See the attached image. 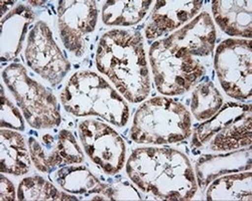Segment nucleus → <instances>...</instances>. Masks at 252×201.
<instances>
[{"label": "nucleus", "instance_id": "f257e3e1", "mask_svg": "<svg viewBox=\"0 0 252 201\" xmlns=\"http://www.w3.org/2000/svg\"><path fill=\"white\" fill-rule=\"evenodd\" d=\"M215 42L212 18L202 12L170 36L154 43L150 62L158 92L176 96L190 90L205 75L203 58L212 55Z\"/></svg>", "mask_w": 252, "mask_h": 201}, {"label": "nucleus", "instance_id": "f03ea898", "mask_svg": "<svg viewBox=\"0 0 252 201\" xmlns=\"http://www.w3.org/2000/svg\"><path fill=\"white\" fill-rule=\"evenodd\" d=\"M126 172L139 189L159 200H190L198 190L190 160L175 149H136L127 161Z\"/></svg>", "mask_w": 252, "mask_h": 201}, {"label": "nucleus", "instance_id": "7ed1b4c3", "mask_svg": "<svg viewBox=\"0 0 252 201\" xmlns=\"http://www.w3.org/2000/svg\"><path fill=\"white\" fill-rule=\"evenodd\" d=\"M96 66L129 102L138 103L149 96L151 79L140 33L119 29L104 33Z\"/></svg>", "mask_w": 252, "mask_h": 201}, {"label": "nucleus", "instance_id": "20e7f679", "mask_svg": "<svg viewBox=\"0 0 252 201\" xmlns=\"http://www.w3.org/2000/svg\"><path fill=\"white\" fill-rule=\"evenodd\" d=\"M65 110L75 116H99L122 127L127 123L129 109L124 100L99 75L83 71L69 79L61 94Z\"/></svg>", "mask_w": 252, "mask_h": 201}, {"label": "nucleus", "instance_id": "39448f33", "mask_svg": "<svg viewBox=\"0 0 252 201\" xmlns=\"http://www.w3.org/2000/svg\"><path fill=\"white\" fill-rule=\"evenodd\" d=\"M191 115L184 105L169 98H154L136 111L130 137L139 144H172L191 135Z\"/></svg>", "mask_w": 252, "mask_h": 201}, {"label": "nucleus", "instance_id": "423d86ee", "mask_svg": "<svg viewBox=\"0 0 252 201\" xmlns=\"http://www.w3.org/2000/svg\"><path fill=\"white\" fill-rule=\"evenodd\" d=\"M252 143L251 105L228 103L195 131L193 146L217 152L250 147Z\"/></svg>", "mask_w": 252, "mask_h": 201}, {"label": "nucleus", "instance_id": "0eeeda50", "mask_svg": "<svg viewBox=\"0 0 252 201\" xmlns=\"http://www.w3.org/2000/svg\"><path fill=\"white\" fill-rule=\"evenodd\" d=\"M2 77L32 128L51 129L61 124L57 98L32 79L24 66L12 64L6 67Z\"/></svg>", "mask_w": 252, "mask_h": 201}, {"label": "nucleus", "instance_id": "6e6552de", "mask_svg": "<svg viewBox=\"0 0 252 201\" xmlns=\"http://www.w3.org/2000/svg\"><path fill=\"white\" fill-rule=\"evenodd\" d=\"M251 39L229 38L216 50L214 66L221 87L236 100L251 98L252 50Z\"/></svg>", "mask_w": 252, "mask_h": 201}, {"label": "nucleus", "instance_id": "1a4fd4ad", "mask_svg": "<svg viewBox=\"0 0 252 201\" xmlns=\"http://www.w3.org/2000/svg\"><path fill=\"white\" fill-rule=\"evenodd\" d=\"M79 135L87 155L105 173L114 175L122 169L125 144L110 126L96 120H86L79 126Z\"/></svg>", "mask_w": 252, "mask_h": 201}, {"label": "nucleus", "instance_id": "9d476101", "mask_svg": "<svg viewBox=\"0 0 252 201\" xmlns=\"http://www.w3.org/2000/svg\"><path fill=\"white\" fill-rule=\"evenodd\" d=\"M25 55L29 67L53 86L60 84L71 68L44 22L36 23L30 32Z\"/></svg>", "mask_w": 252, "mask_h": 201}, {"label": "nucleus", "instance_id": "9b49d317", "mask_svg": "<svg viewBox=\"0 0 252 201\" xmlns=\"http://www.w3.org/2000/svg\"><path fill=\"white\" fill-rule=\"evenodd\" d=\"M98 18L96 1H60L58 26L62 42L76 56L85 52L87 36L94 31Z\"/></svg>", "mask_w": 252, "mask_h": 201}, {"label": "nucleus", "instance_id": "f8f14e48", "mask_svg": "<svg viewBox=\"0 0 252 201\" xmlns=\"http://www.w3.org/2000/svg\"><path fill=\"white\" fill-rule=\"evenodd\" d=\"M30 154L34 166L41 172H50L58 166L78 164L84 155L76 138L68 130H62L58 136L46 134L37 140H29Z\"/></svg>", "mask_w": 252, "mask_h": 201}, {"label": "nucleus", "instance_id": "ddd939ff", "mask_svg": "<svg viewBox=\"0 0 252 201\" xmlns=\"http://www.w3.org/2000/svg\"><path fill=\"white\" fill-rule=\"evenodd\" d=\"M203 6V1H157L145 28L149 39L158 38L192 19Z\"/></svg>", "mask_w": 252, "mask_h": 201}, {"label": "nucleus", "instance_id": "4468645a", "mask_svg": "<svg viewBox=\"0 0 252 201\" xmlns=\"http://www.w3.org/2000/svg\"><path fill=\"white\" fill-rule=\"evenodd\" d=\"M251 167L252 150L250 147L223 155L203 156L196 164L197 182L201 188H205L222 175L248 171Z\"/></svg>", "mask_w": 252, "mask_h": 201}, {"label": "nucleus", "instance_id": "2eb2a0df", "mask_svg": "<svg viewBox=\"0 0 252 201\" xmlns=\"http://www.w3.org/2000/svg\"><path fill=\"white\" fill-rule=\"evenodd\" d=\"M33 19V11L24 4L17 5L2 17L0 35V52L2 62L12 60L18 55L23 49L28 28Z\"/></svg>", "mask_w": 252, "mask_h": 201}, {"label": "nucleus", "instance_id": "dca6fc26", "mask_svg": "<svg viewBox=\"0 0 252 201\" xmlns=\"http://www.w3.org/2000/svg\"><path fill=\"white\" fill-rule=\"evenodd\" d=\"M215 22L228 35L250 39L252 34V1H213Z\"/></svg>", "mask_w": 252, "mask_h": 201}, {"label": "nucleus", "instance_id": "f3484780", "mask_svg": "<svg viewBox=\"0 0 252 201\" xmlns=\"http://www.w3.org/2000/svg\"><path fill=\"white\" fill-rule=\"evenodd\" d=\"M30 153L27 149L25 137L10 131H0V171L12 175H24L31 168Z\"/></svg>", "mask_w": 252, "mask_h": 201}, {"label": "nucleus", "instance_id": "a211bd4d", "mask_svg": "<svg viewBox=\"0 0 252 201\" xmlns=\"http://www.w3.org/2000/svg\"><path fill=\"white\" fill-rule=\"evenodd\" d=\"M57 183L67 192L90 194L92 200H103L107 184L101 183L91 171L83 166H69L59 170L55 176Z\"/></svg>", "mask_w": 252, "mask_h": 201}, {"label": "nucleus", "instance_id": "6ab92c4d", "mask_svg": "<svg viewBox=\"0 0 252 201\" xmlns=\"http://www.w3.org/2000/svg\"><path fill=\"white\" fill-rule=\"evenodd\" d=\"M206 197L207 200H251V170L216 178L210 184Z\"/></svg>", "mask_w": 252, "mask_h": 201}, {"label": "nucleus", "instance_id": "aec40b11", "mask_svg": "<svg viewBox=\"0 0 252 201\" xmlns=\"http://www.w3.org/2000/svg\"><path fill=\"white\" fill-rule=\"evenodd\" d=\"M153 1H106L102 8V20L107 25L128 26L138 24Z\"/></svg>", "mask_w": 252, "mask_h": 201}, {"label": "nucleus", "instance_id": "412c9836", "mask_svg": "<svg viewBox=\"0 0 252 201\" xmlns=\"http://www.w3.org/2000/svg\"><path fill=\"white\" fill-rule=\"evenodd\" d=\"M223 98L211 82L199 84L194 90L191 102V110L199 121L211 119L221 109Z\"/></svg>", "mask_w": 252, "mask_h": 201}, {"label": "nucleus", "instance_id": "4be33fe9", "mask_svg": "<svg viewBox=\"0 0 252 201\" xmlns=\"http://www.w3.org/2000/svg\"><path fill=\"white\" fill-rule=\"evenodd\" d=\"M17 199L23 201L32 200H77L74 196L59 191L49 181L39 176L28 177L18 185Z\"/></svg>", "mask_w": 252, "mask_h": 201}, {"label": "nucleus", "instance_id": "5701e85b", "mask_svg": "<svg viewBox=\"0 0 252 201\" xmlns=\"http://www.w3.org/2000/svg\"><path fill=\"white\" fill-rule=\"evenodd\" d=\"M0 127L2 129L25 130V122L22 114L5 96L4 89H1V109H0Z\"/></svg>", "mask_w": 252, "mask_h": 201}, {"label": "nucleus", "instance_id": "b1692460", "mask_svg": "<svg viewBox=\"0 0 252 201\" xmlns=\"http://www.w3.org/2000/svg\"><path fill=\"white\" fill-rule=\"evenodd\" d=\"M103 200H140L139 193L127 182L120 181L108 185L103 193Z\"/></svg>", "mask_w": 252, "mask_h": 201}, {"label": "nucleus", "instance_id": "393cba45", "mask_svg": "<svg viewBox=\"0 0 252 201\" xmlns=\"http://www.w3.org/2000/svg\"><path fill=\"white\" fill-rule=\"evenodd\" d=\"M0 200H15V189L11 181L6 178L3 173L0 177Z\"/></svg>", "mask_w": 252, "mask_h": 201}]
</instances>
